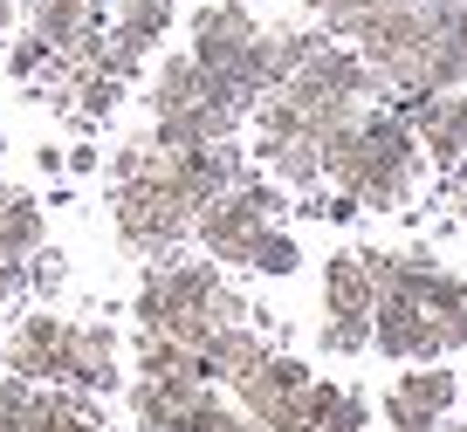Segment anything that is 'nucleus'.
I'll return each instance as SVG.
<instances>
[{
	"instance_id": "f257e3e1",
	"label": "nucleus",
	"mask_w": 467,
	"mask_h": 432,
	"mask_svg": "<svg viewBox=\"0 0 467 432\" xmlns=\"http://www.w3.org/2000/svg\"><path fill=\"white\" fill-rule=\"evenodd\" d=\"M282 213H289L282 186H275V179H262V172L248 165V172L234 179V186L220 192L213 206H200V220H192V241H200V254L220 261V268H248L254 233H262L268 220H282Z\"/></svg>"
},
{
	"instance_id": "f03ea898",
	"label": "nucleus",
	"mask_w": 467,
	"mask_h": 432,
	"mask_svg": "<svg viewBox=\"0 0 467 432\" xmlns=\"http://www.w3.org/2000/svg\"><path fill=\"white\" fill-rule=\"evenodd\" d=\"M110 220L117 247L138 261H165L179 241H192V206L172 192V179H138V186H110Z\"/></svg>"
},
{
	"instance_id": "7ed1b4c3",
	"label": "nucleus",
	"mask_w": 467,
	"mask_h": 432,
	"mask_svg": "<svg viewBox=\"0 0 467 432\" xmlns=\"http://www.w3.org/2000/svg\"><path fill=\"white\" fill-rule=\"evenodd\" d=\"M309 377H317V371H309L303 357H282V350H268L254 371L234 377V405H241L254 426H268V432H296V398H303Z\"/></svg>"
},
{
	"instance_id": "20e7f679",
	"label": "nucleus",
	"mask_w": 467,
	"mask_h": 432,
	"mask_svg": "<svg viewBox=\"0 0 467 432\" xmlns=\"http://www.w3.org/2000/svg\"><path fill=\"white\" fill-rule=\"evenodd\" d=\"M371 350H385V357H406V364H433L447 344H440L433 316L420 309V295L379 288V309H371Z\"/></svg>"
},
{
	"instance_id": "39448f33",
	"label": "nucleus",
	"mask_w": 467,
	"mask_h": 432,
	"mask_svg": "<svg viewBox=\"0 0 467 432\" xmlns=\"http://www.w3.org/2000/svg\"><path fill=\"white\" fill-rule=\"evenodd\" d=\"M461 405V377L440 371V364H412L392 391H385V426L406 432H440V418Z\"/></svg>"
},
{
	"instance_id": "423d86ee",
	"label": "nucleus",
	"mask_w": 467,
	"mask_h": 432,
	"mask_svg": "<svg viewBox=\"0 0 467 432\" xmlns=\"http://www.w3.org/2000/svg\"><path fill=\"white\" fill-rule=\"evenodd\" d=\"M62 364H69V323L28 309V316L7 330V377H28V385H62Z\"/></svg>"
},
{
	"instance_id": "0eeeda50",
	"label": "nucleus",
	"mask_w": 467,
	"mask_h": 432,
	"mask_svg": "<svg viewBox=\"0 0 467 432\" xmlns=\"http://www.w3.org/2000/svg\"><path fill=\"white\" fill-rule=\"evenodd\" d=\"M254 35H262V21H254L248 0H206L192 15V62L200 69H234Z\"/></svg>"
},
{
	"instance_id": "6e6552de",
	"label": "nucleus",
	"mask_w": 467,
	"mask_h": 432,
	"mask_svg": "<svg viewBox=\"0 0 467 432\" xmlns=\"http://www.w3.org/2000/svg\"><path fill=\"white\" fill-rule=\"evenodd\" d=\"M62 385L89 391V398H103V391L124 385V344H117V330H103V323H69V364H62Z\"/></svg>"
},
{
	"instance_id": "1a4fd4ad",
	"label": "nucleus",
	"mask_w": 467,
	"mask_h": 432,
	"mask_svg": "<svg viewBox=\"0 0 467 432\" xmlns=\"http://www.w3.org/2000/svg\"><path fill=\"white\" fill-rule=\"evenodd\" d=\"M399 89H426V97H440V89H467V42H453V35H426V42L399 62L392 97H399Z\"/></svg>"
},
{
	"instance_id": "9d476101",
	"label": "nucleus",
	"mask_w": 467,
	"mask_h": 432,
	"mask_svg": "<svg viewBox=\"0 0 467 432\" xmlns=\"http://www.w3.org/2000/svg\"><path fill=\"white\" fill-rule=\"evenodd\" d=\"M371 309H379V282L365 274L358 247L330 254L323 261V316H371Z\"/></svg>"
},
{
	"instance_id": "9b49d317",
	"label": "nucleus",
	"mask_w": 467,
	"mask_h": 432,
	"mask_svg": "<svg viewBox=\"0 0 467 432\" xmlns=\"http://www.w3.org/2000/svg\"><path fill=\"white\" fill-rule=\"evenodd\" d=\"M262 357H268L262 330H248V323H227V330H213V336L200 344V377H206V385H234V377L254 371Z\"/></svg>"
},
{
	"instance_id": "f8f14e48",
	"label": "nucleus",
	"mask_w": 467,
	"mask_h": 432,
	"mask_svg": "<svg viewBox=\"0 0 467 432\" xmlns=\"http://www.w3.org/2000/svg\"><path fill=\"white\" fill-rule=\"evenodd\" d=\"M248 159L268 165V172H275V186H289V192H317V186H323V151H317V138H254Z\"/></svg>"
},
{
	"instance_id": "ddd939ff",
	"label": "nucleus",
	"mask_w": 467,
	"mask_h": 432,
	"mask_svg": "<svg viewBox=\"0 0 467 432\" xmlns=\"http://www.w3.org/2000/svg\"><path fill=\"white\" fill-rule=\"evenodd\" d=\"M192 391H200V385H186V377H138V385H131V418H138V432H186Z\"/></svg>"
},
{
	"instance_id": "4468645a",
	"label": "nucleus",
	"mask_w": 467,
	"mask_h": 432,
	"mask_svg": "<svg viewBox=\"0 0 467 432\" xmlns=\"http://www.w3.org/2000/svg\"><path fill=\"white\" fill-rule=\"evenodd\" d=\"M131 364H138V377H186V385H206V377H200V350H186L179 336H165V330H138Z\"/></svg>"
},
{
	"instance_id": "2eb2a0df",
	"label": "nucleus",
	"mask_w": 467,
	"mask_h": 432,
	"mask_svg": "<svg viewBox=\"0 0 467 432\" xmlns=\"http://www.w3.org/2000/svg\"><path fill=\"white\" fill-rule=\"evenodd\" d=\"M89 21H103L97 0H28V28L42 35V42H56V48H76Z\"/></svg>"
},
{
	"instance_id": "dca6fc26",
	"label": "nucleus",
	"mask_w": 467,
	"mask_h": 432,
	"mask_svg": "<svg viewBox=\"0 0 467 432\" xmlns=\"http://www.w3.org/2000/svg\"><path fill=\"white\" fill-rule=\"evenodd\" d=\"M420 309L433 316V330H440V344H467V274H453V268H440L433 274V288L420 295Z\"/></svg>"
},
{
	"instance_id": "f3484780",
	"label": "nucleus",
	"mask_w": 467,
	"mask_h": 432,
	"mask_svg": "<svg viewBox=\"0 0 467 432\" xmlns=\"http://www.w3.org/2000/svg\"><path fill=\"white\" fill-rule=\"evenodd\" d=\"M151 117L159 110H179V103H200V62H192V48L186 56H165L159 69H151Z\"/></svg>"
},
{
	"instance_id": "a211bd4d",
	"label": "nucleus",
	"mask_w": 467,
	"mask_h": 432,
	"mask_svg": "<svg viewBox=\"0 0 467 432\" xmlns=\"http://www.w3.org/2000/svg\"><path fill=\"white\" fill-rule=\"evenodd\" d=\"M0 247L7 254H35L42 247V206H35V192L7 186V200H0Z\"/></svg>"
},
{
	"instance_id": "6ab92c4d",
	"label": "nucleus",
	"mask_w": 467,
	"mask_h": 432,
	"mask_svg": "<svg viewBox=\"0 0 467 432\" xmlns=\"http://www.w3.org/2000/svg\"><path fill=\"white\" fill-rule=\"evenodd\" d=\"M248 268L262 274V282H289V274L303 268V247H296V233H282L275 220H268V227L254 233V247H248Z\"/></svg>"
},
{
	"instance_id": "aec40b11",
	"label": "nucleus",
	"mask_w": 467,
	"mask_h": 432,
	"mask_svg": "<svg viewBox=\"0 0 467 432\" xmlns=\"http://www.w3.org/2000/svg\"><path fill=\"white\" fill-rule=\"evenodd\" d=\"M172 15H179V0H117L110 28L131 35V42H145V48H159V35L172 28Z\"/></svg>"
},
{
	"instance_id": "412c9836",
	"label": "nucleus",
	"mask_w": 467,
	"mask_h": 432,
	"mask_svg": "<svg viewBox=\"0 0 467 432\" xmlns=\"http://www.w3.org/2000/svg\"><path fill=\"white\" fill-rule=\"evenodd\" d=\"M124 103V83H110V76H97V69H83L76 76V110H69V124L76 130H97L103 117Z\"/></svg>"
},
{
	"instance_id": "4be33fe9",
	"label": "nucleus",
	"mask_w": 467,
	"mask_h": 432,
	"mask_svg": "<svg viewBox=\"0 0 467 432\" xmlns=\"http://www.w3.org/2000/svg\"><path fill=\"white\" fill-rule=\"evenodd\" d=\"M7 76H15L21 89H28V83H48V76H62V48H56V42H42V35L28 28L15 48H7Z\"/></svg>"
},
{
	"instance_id": "5701e85b",
	"label": "nucleus",
	"mask_w": 467,
	"mask_h": 432,
	"mask_svg": "<svg viewBox=\"0 0 467 432\" xmlns=\"http://www.w3.org/2000/svg\"><path fill=\"white\" fill-rule=\"evenodd\" d=\"M145 56H151V48L145 42H131V35H103V56L97 62H89V69H97V76H110V83H138V76H145Z\"/></svg>"
},
{
	"instance_id": "b1692460",
	"label": "nucleus",
	"mask_w": 467,
	"mask_h": 432,
	"mask_svg": "<svg viewBox=\"0 0 467 432\" xmlns=\"http://www.w3.org/2000/svg\"><path fill=\"white\" fill-rule=\"evenodd\" d=\"M371 15H379V0H323L317 28H323V42H358Z\"/></svg>"
},
{
	"instance_id": "393cba45",
	"label": "nucleus",
	"mask_w": 467,
	"mask_h": 432,
	"mask_svg": "<svg viewBox=\"0 0 467 432\" xmlns=\"http://www.w3.org/2000/svg\"><path fill=\"white\" fill-rule=\"evenodd\" d=\"M433 274H440V254H433V247H399L385 288H399V295H426V288H433Z\"/></svg>"
},
{
	"instance_id": "a878e982",
	"label": "nucleus",
	"mask_w": 467,
	"mask_h": 432,
	"mask_svg": "<svg viewBox=\"0 0 467 432\" xmlns=\"http://www.w3.org/2000/svg\"><path fill=\"white\" fill-rule=\"evenodd\" d=\"M317 350L323 357H365L371 350V316H330L317 330Z\"/></svg>"
},
{
	"instance_id": "bb28decb",
	"label": "nucleus",
	"mask_w": 467,
	"mask_h": 432,
	"mask_svg": "<svg viewBox=\"0 0 467 432\" xmlns=\"http://www.w3.org/2000/svg\"><path fill=\"white\" fill-rule=\"evenodd\" d=\"M62 282H69V261H62V247H35V254H28V288H35V295H56V288Z\"/></svg>"
},
{
	"instance_id": "cd10ccee",
	"label": "nucleus",
	"mask_w": 467,
	"mask_h": 432,
	"mask_svg": "<svg viewBox=\"0 0 467 432\" xmlns=\"http://www.w3.org/2000/svg\"><path fill=\"white\" fill-rule=\"evenodd\" d=\"M420 21H426V35L467 42V0H420Z\"/></svg>"
},
{
	"instance_id": "c85d7f7f",
	"label": "nucleus",
	"mask_w": 467,
	"mask_h": 432,
	"mask_svg": "<svg viewBox=\"0 0 467 432\" xmlns=\"http://www.w3.org/2000/svg\"><path fill=\"white\" fill-rule=\"evenodd\" d=\"M21 288H28V254H7V247H0V303L21 295Z\"/></svg>"
},
{
	"instance_id": "c756f323",
	"label": "nucleus",
	"mask_w": 467,
	"mask_h": 432,
	"mask_svg": "<svg viewBox=\"0 0 467 432\" xmlns=\"http://www.w3.org/2000/svg\"><path fill=\"white\" fill-rule=\"evenodd\" d=\"M62 172H69V179H97V144H76V151H62Z\"/></svg>"
},
{
	"instance_id": "7c9ffc66",
	"label": "nucleus",
	"mask_w": 467,
	"mask_h": 432,
	"mask_svg": "<svg viewBox=\"0 0 467 432\" xmlns=\"http://www.w3.org/2000/svg\"><path fill=\"white\" fill-rule=\"evenodd\" d=\"M358 213H365V206L350 200V192H330V200H323V220H337V227H350Z\"/></svg>"
},
{
	"instance_id": "2f4dec72",
	"label": "nucleus",
	"mask_w": 467,
	"mask_h": 432,
	"mask_svg": "<svg viewBox=\"0 0 467 432\" xmlns=\"http://www.w3.org/2000/svg\"><path fill=\"white\" fill-rule=\"evenodd\" d=\"M453 192H467V159H461V165H447V200H453Z\"/></svg>"
},
{
	"instance_id": "473e14b6",
	"label": "nucleus",
	"mask_w": 467,
	"mask_h": 432,
	"mask_svg": "<svg viewBox=\"0 0 467 432\" xmlns=\"http://www.w3.org/2000/svg\"><path fill=\"white\" fill-rule=\"evenodd\" d=\"M15 7H21V0H0V35H7V21H15Z\"/></svg>"
},
{
	"instance_id": "72a5a7b5",
	"label": "nucleus",
	"mask_w": 467,
	"mask_h": 432,
	"mask_svg": "<svg viewBox=\"0 0 467 432\" xmlns=\"http://www.w3.org/2000/svg\"><path fill=\"white\" fill-rule=\"evenodd\" d=\"M296 7H303V15H317V7H323V0H296Z\"/></svg>"
},
{
	"instance_id": "f704fd0d",
	"label": "nucleus",
	"mask_w": 467,
	"mask_h": 432,
	"mask_svg": "<svg viewBox=\"0 0 467 432\" xmlns=\"http://www.w3.org/2000/svg\"><path fill=\"white\" fill-rule=\"evenodd\" d=\"M0 159H7V138H0Z\"/></svg>"
},
{
	"instance_id": "c9c22d12",
	"label": "nucleus",
	"mask_w": 467,
	"mask_h": 432,
	"mask_svg": "<svg viewBox=\"0 0 467 432\" xmlns=\"http://www.w3.org/2000/svg\"><path fill=\"white\" fill-rule=\"evenodd\" d=\"M385 432H406V426H385Z\"/></svg>"
}]
</instances>
